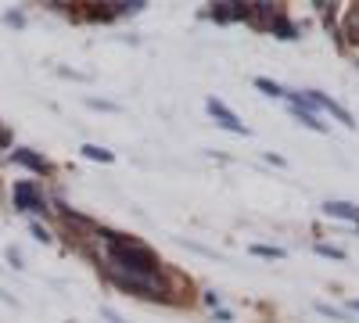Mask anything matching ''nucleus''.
<instances>
[{
    "instance_id": "f257e3e1",
    "label": "nucleus",
    "mask_w": 359,
    "mask_h": 323,
    "mask_svg": "<svg viewBox=\"0 0 359 323\" xmlns=\"http://www.w3.org/2000/svg\"><path fill=\"white\" fill-rule=\"evenodd\" d=\"M101 238L108 245V259L115 262V270H123V273H137V277H158L162 273V262L158 255L133 241V238H123V233H115V230H101Z\"/></svg>"
},
{
    "instance_id": "f03ea898",
    "label": "nucleus",
    "mask_w": 359,
    "mask_h": 323,
    "mask_svg": "<svg viewBox=\"0 0 359 323\" xmlns=\"http://www.w3.org/2000/svg\"><path fill=\"white\" fill-rule=\"evenodd\" d=\"M108 277L115 287L130 291V295H140V298H165V287H162V277H137V273H123L108 266Z\"/></svg>"
},
{
    "instance_id": "7ed1b4c3",
    "label": "nucleus",
    "mask_w": 359,
    "mask_h": 323,
    "mask_svg": "<svg viewBox=\"0 0 359 323\" xmlns=\"http://www.w3.org/2000/svg\"><path fill=\"white\" fill-rule=\"evenodd\" d=\"M11 198H15V209L18 212H47L43 194L36 191V184H29V180H18L15 191H11Z\"/></svg>"
},
{
    "instance_id": "20e7f679",
    "label": "nucleus",
    "mask_w": 359,
    "mask_h": 323,
    "mask_svg": "<svg viewBox=\"0 0 359 323\" xmlns=\"http://www.w3.org/2000/svg\"><path fill=\"white\" fill-rule=\"evenodd\" d=\"M205 108H208V115H212V119H216V123H219L223 130H230V133H241V137H248V126H245L241 119H237V115H233V111H230V108H226L223 101L208 97V104H205Z\"/></svg>"
},
{
    "instance_id": "39448f33",
    "label": "nucleus",
    "mask_w": 359,
    "mask_h": 323,
    "mask_svg": "<svg viewBox=\"0 0 359 323\" xmlns=\"http://www.w3.org/2000/svg\"><path fill=\"white\" fill-rule=\"evenodd\" d=\"M212 18L216 22H252V4H233V0H223V4H212Z\"/></svg>"
},
{
    "instance_id": "423d86ee",
    "label": "nucleus",
    "mask_w": 359,
    "mask_h": 323,
    "mask_svg": "<svg viewBox=\"0 0 359 323\" xmlns=\"http://www.w3.org/2000/svg\"><path fill=\"white\" fill-rule=\"evenodd\" d=\"M309 101H313L316 108H327V111H331L338 123H345V126H355V123H352V115H348V111H345V108H341L338 101H331L327 94H320V90H309Z\"/></svg>"
},
{
    "instance_id": "0eeeda50",
    "label": "nucleus",
    "mask_w": 359,
    "mask_h": 323,
    "mask_svg": "<svg viewBox=\"0 0 359 323\" xmlns=\"http://www.w3.org/2000/svg\"><path fill=\"white\" fill-rule=\"evenodd\" d=\"M323 212L331 216V219H348V223H359V205H352V201H327V205H323Z\"/></svg>"
},
{
    "instance_id": "6e6552de",
    "label": "nucleus",
    "mask_w": 359,
    "mask_h": 323,
    "mask_svg": "<svg viewBox=\"0 0 359 323\" xmlns=\"http://www.w3.org/2000/svg\"><path fill=\"white\" fill-rule=\"evenodd\" d=\"M11 162H18V165H25V169H33V172H50V162L47 158H40V155H33V151H25V148H18V151H11Z\"/></svg>"
},
{
    "instance_id": "1a4fd4ad",
    "label": "nucleus",
    "mask_w": 359,
    "mask_h": 323,
    "mask_svg": "<svg viewBox=\"0 0 359 323\" xmlns=\"http://www.w3.org/2000/svg\"><path fill=\"white\" fill-rule=\"evenodd\" d=\"M269 33H273V36H280V40H294V36H298V29L291 25V18L277 15V18H273V25H269Z\"/></svg>"
},
{
    "instance_id": "9d476101",
    "label": "nucleus",
    "mask_w": 359,
    "mask_h": 323,
    "mask_svg": "<svg viewBox=\"0 0 359 323\" xmlns=\"http://www.w3.org/2000/svg\"><path fill=\"white\" fill-rule=\"evenodd\" d=\"M83 158H90V162H115V155L108 151V148H97V144H83Z\"/></svg>"
},
{
    "instance_id": "9b49d317",
    "label": "nucleus",
    "mask_w": 359,
    "mask_h": 323,
    "mask_svg": "<svg viewBox=\"0 0 359 323\" xmlns=\"http://www.w3.org/2000/svg\"><path fill=\"white\" fill-rule=\"evenodd\" d=\"M255 86H259L262 94H269V97H287L284 86H280V83H273V79H266V76H259V79H255Z\"/></svg>"
},
{
    "instance_id": "f8f14e48",
    "label": "nucleus",
    "mask_w": 359,
    "mask_h": 323,
    "mask_svg": "<svg viewBox=\"0 0 359 323\" xmlns=\"http://www.w3.org/2000/svg\"><path fill=\"white\" fill-rule=\"evenodd\" d=\"M316 312L331 316V319H338V323H348V312H341V309H334V305H327V302H316Z\"/></svg>"
},
{
    "instance_id": "ddd939ff",
    "label": "nucleus",
    "mask_w": 359,
    "mask_h": 323,
    "mask_svg": "<svg viewBox=\"0 0 359 323\" xmlns=\"http://www.w3.org/2000/svg\"><path fill=\"white\" fill-rule=\"evenodd\" d=\"M345 33H348V40H352V43H359V8L348 15V22H345Z\"/></svg>"
},
{
    "instance_id": "4468645a",
    "label": "nucleus",
    "mask_w": 359,
    "mask_h": 323,
    "mask_svg": "<svg viewBox=\"0 0 359 323\" xmlns=\"http://www.w3.org/2000/svg\"><path fill=\"white\" fill-rule=\"evenodd\" d=\"M259 259H284V248H269V245H255L252 248Z\"/></svg>"
},
{
    "instance_id": "2eb2a0df",
    "label": "nucleus",
    "mask_w": 359,
    "mask_h": 323,
    "mask_svg": "<svg viewBox=\"0 0 359 323\" xmlns=\"http://www.w3.org/2000/svg\"><path fill=\"white\" fill-rule=\"evenodd\" d=\"M316 255H323V259H345V252L331 248V245H316Z\"/></svg>"
},
{
    "instance_id": "dca6fc26",
    "label": "nucleus",
    "mask_w": 359,
    "mask_h": 323,
    "mask_svg": "<svg viewBox=\"0 0 359 323\" xmlns=\"http://www.w3.org/2000/svg\"><path fill=\"white\" fill-rule=\"evenodd\" d=\"M4 22H8V25H25V15H22V11H8Z\"/></svg>"
},
{
    "instance_id": "f3484780",
    "label": "nucleus",
    "mask_w": 359,
    "mask_h": 323,
    "mask_svg": "<svg viewBox=\"0 0 359 323\" xmlns=\"http://www.w3.org/2000/svg\"><path fill=\"white\" fill-rule=\"evenodd\" d=\"M33 238H36V241H43V245H47V241H50V233H47V230H43V226H40V223H33Z\"/></svg>"
},
{
    "instance_id": "a211bd4d",
    "label": "nucleus",
    "mask_w": 359,
    "mask_h": 323,
    "mask_svg": "<svg viewBox=\"0 0 359 323\" xmlns=\"http://www.w3.org/2000/svg\"><path fill=\"white\" fill-rule=\"evenodd\" d=\"M101 316H104L108 323H126V319H123V316H118L115 309H101Z\"/></svg>"
},
{
    "instance_id": "6ab92c4d",
    "label": "nucleus",
    "mask_w": 359,
    "mask_h": 323,
    "mask_svg": "<svg viewBox=\"0 0 359 323\" xmlns=\"http://www.w3.org/2000/svg\"><path fill=\"white\" fill-rule=\"evenodd\" d=\"M8 144H11V133H8L4 126H0V151H4V148H8Z\"/></svg>"
},
{
    "instance_id": "aec40b11",
    "label": "nucleus",
    "mask_w": 359,
    "mask_h": 323,
    "mask_svg": "<svg viewBox=\"0 0 359 323\" xmlns=\"http://www.w3.org/2000/svg\"><path fill=\"white\" fill-rule=\"evenodd\" d=\"M352 309H355V312H359V298H352Z\"/></svg>"
}]
</instances>
